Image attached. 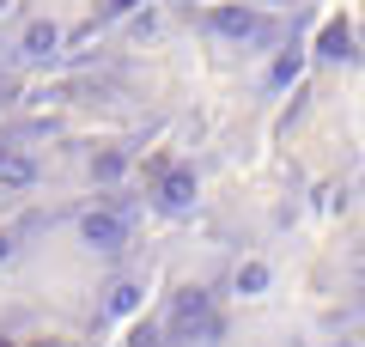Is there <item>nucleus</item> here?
<instances>
[{
    "label": "nucleus",
    "instance_id": "nucleus-3",
    "mask_svg": "<svg viewBox=\"0 0 365 347\" xmlns=\"http://www.w3.org/2000/svg\"><path fill=\"white\" fill-rule=\"evenodd\" d=\"M158 201L165 207H189L195 201V171H170V177L158 183Z\"/></svg>",
    "mask_w": 365,
    "mask_h": 347
},
{
    "label": "nucleus",
    "instance_id": "nucleus-11",
    "mask_svg": "<svg viewBox=\"0 0 365 347\" xmlns=\"http://www.w3.org/2000/svg\"><path fill=\"white\" fill-rule=\"evenodd\" d=\"M292 74H299V55H280V61H274V86H287Z\"/></svg>",
    "mask_w": 365,
    "mask_h": 347
},
{
    "label": "nucleus",
    "instance_id": "nucleus-4",
    "mask_svg": "<svg viewBox=\"0 0 365 347\" xmlns=\"http://www.w3.org/2000/svg\"><path fill=\"white\" fill-rule=\"evenodd\" d=\"M213 31H220V37H256V13H244V6H220V13H213Z\"/></svg>",
    "mask_w": 365,
    "mask_h": 347
},
{
    "label": "nucleus",
    "instance_id": "nucleus-12",
    "mask_svg": "<svg viewBox=\"0 0 365 347\" xmlns=\"http://www.w3.org/2000/svg\"><path fill=\"white\" fill-rule=\"evenodd\" d=\"M134 347H158V335H153V329H140V335H134Z\"/></svg>",
    "mask_w": 365,
    "mask_h": 347
},
{
    "label": "nucleus",
    "instance_id": "nucleus-14",
    "mask_svg": "<svg viewBox=\"0 0 365 347\" xmlns=\"http://www.w3.org/2000/svg\"><path fill=\"white\" fill-rule=\"evenodd\" d=\"M6 256H13V244H6V238H0V262H6Z\"/></svg>",
    "mask_w": 365,
    "mask_h": 347
},
{
    "label": "nucleus",
    "instance_id": "nucleus-7",
    "mask_svg": "<svg viewBox=\"0 0 365 347\" xmlns=\"http://www.w3.org/2000/svg\"><path fill=\"white\" fill-rule=\"evenodd\" d=\"M323 55H353V31L347 25H329L323 31Z\"/></svg>",
    "mask_w": 365,
    "mask_h": 347
},
{
    "label": "nucleus",
    "instance_id": "nucleus-5",
    "mask_svg": "<svg viewBox=\"0 0 365 347\" xmlns=\"http://www.w3.org/2000/svg\"><path fill=\"white\" fill-rule=\"evenodd\" d=\"M55 49H61V31L55 25H31L25 31V55H55Z\"/></svg>",
    "mask_w": 365,
    "mask_h": 347
},
{
    "label": "nucleus",
    "instance_id": "nucleus-8",
    "mask_svg": "<svg viewBox=\"0 0 365 347\" xmlns=\"http://www.w3.org/2000/svg\"><path fill=\"white\" fill-rule=\"evenodd\" d=\"M262 286H268V268L262 262H244L237 268V293H262Z\"/></svg>",
    "mask_w": 365,
    "mask_h": 347
},
{
    "label": "nucleus",
    "instance_id": "nucleus-10",
    "mask_svg": "<svg viewBox=\"0 0 365 347\" xmlns=\"http://www.w3.org/2000/svg\"><path fill=\"white\" fill-rule=\"evenodd\" d=\"M98 177H104V183L122 177V153H98Z\"/></svg>",
    "mask_w": 365,
    "mask_h": 347
},
{
    "label": "nucleus",
    "instance_id": "nucleus-13",
    "mask_svg": "<svg viewBox=\"0 0 365 347\" xmlns=\"http://www.w3.org/2000/svg\"><path fill=\"white\" fill-rule=\"evenodd\" d=\"M128 6H134V0H110V13H128Z\"/></svg>",
    "mask_w": 365,
    "mask_h": 347
},
{
    "label": "nucleus",
    "instance_id": "nucleus-6",
    "mask_svg": "<svg viewBox=\"0 0 365 347\" xmlns=\"http://www.w3.org/2000/svg\"><path fill=\"white\" fill-rule=\"evenodd\" d=\"M0 183L25 189V183H31V159H13V153H6V159H0Z\"/></svg>",
    "mask_w": 365,
    "mask_h": 347
},
{
    "label": "nucleus",
    "instance_id": "nucleus-1",
    "mask_svg": "<svg viewBox=\"0 0 365 347\" xmlns=\"http://www.w3.org/2000/svg\"><path fill=\"white\" fill-rule=\"evenodd\" d=\"M195 335H220V317L207 311V293L201 286H189V293L177 298V311H170V341H195Z\"/></svg>",
    "mask_w": 365,
    "mask_h": 347
},
{
    "label": "nucleus",
    "instance_id": "nucleus-2",
    "mask_svg": "<svg viewBox=\"0 0 365 347\" xmlns=\"http://www.w3.org/2000/svg\"><path fill=\"white\" fill-rule=\"evenodd\" d=\"M79 238H86L91 250H104V256H110V250L128 244V219H122V213H86V219H79Z\"/></svg>",
    "mask_w": 365,
    "mask_h": 347
},
{
    "label": "nucleus",
    "instance_id": "nucleus-9",
    "mask_svg": "<svg viewBox=\"0 0 365 347\" xmlns=\"http://www.w3.org/2000/svg\"><path fill=\"white\" fill-rule=\"evenodd\" d=\"M134 305H140V286H134V281H122L116 293H110V311H134Z\"/></svg>",
    "mask_w": 365,
    "mask_h": 347
}]
</instances>
